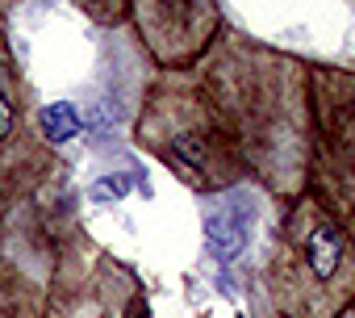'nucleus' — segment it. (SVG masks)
<instances>
[{"label": "nucleus", "instance_id": "f257e3e1", "mask_svg": "<svg viewBox=\"0 0 355 318\" xmlns=\"http://www.w3.org/2000/svg\"><path fill=\"white\" fill-rule=\"evenodd\" d=\"M193 76L234 138L247 176L280 201L301 197L313 138L309 67L284 51L222 30L193 63Z\"/></svg>", "mask_w": 355, "mask_h": 318}, {"label": "nucleus", "instance_id": "f03ea898", "mask_svg": "<svg viewBox=\"0 0 355 318\" xmlns=\"http://www.w3.org/2000/svg\"><path fill=\"white\" fill-rule=\"evenodd\" d=\"M280 318H343L355 306V239L313 197H293L263 268Z\"/></svg>", "mask_w": 355, "mask_h": 318}, {"label": "nucleus", "instance_id": "7ed1b4c3", "mask_svg": "<svg viewBox=\"0 0 355 318\" xmlns=\"http://www.w3.org/2000/svg\"><path fill=\"white\" fill-rule=\"evenodd\" d=\"M134 142L193 193H226L247 181L243 155L201 92L193 67L167 72L146 88Z\"/></svg>", "mask_w": 355, "mask_h": 318}, {"label": "nucleus", "instance_id": "20e7f679", "mask_svg": "<svg viewBox=\"0 0 355 318\" xmlns=\"http://www.w3.org/2000/svg\"><path fill=\"white\" fill-rule=\"evenodd\" d=\"M313 138H309V176L313 193L355 239V72L309 67Z\"/></svg>", "mask_w": 355, "mask_h": 318}, {"label": "nucleus", "instance_id": "39448f33", "mask_svg": "<svg viewBox=\"0 0 355 318\" xmlns=\"http://www.w3.org/2000/svg\"><path fill=\"white\" fill-rule=\"evenodd\" d=\"M55 172V155L34 122L30 88L0 22V218L26 206Z\"/></svg>", "mask_w": 355, "mask_h": 318}, {"label": "nucleus", "instance_id": "423d86ee", "mask_svg": "<svg viewBox=\"0 0 355 318\" xmlns=\"http://www.w3.org/2000/svg\"><path fill=\"white\" fill-rule=\"evenodd\" d=\"M46 318H146V301L130 268L88 239H76L55 260Z\"/></svg>", "mask_w": 355, "mask_h": 318}, {"label": "nucleus", "instance_id": "0eeeda50", "mask_svg": "<svg viewBox=\"0 0 355 318\" xmlns=\"http://www.w3.org/2000/svg\"><path fill=\"white\" fill-rule=\"evenodd\" d=\"M130 22L146 55L167 72L193 67L222 34L218 0H130Z\"/></svg>", "mask_w": 355, "mask_h": 318}, {"label": "nucleus", "instance_id": "6e6552de", "mask_svg": "<svg viewBox=\"0 0 355 318\" xmlns=\"http://www.w3.org/2000/svg\"><path fill=\"white\" fill-rule=\"evenodd\" d=\"M0 318H46V289L17 260H0Z\"/></svg>", "mask_w": 355, "mask_h": 318}, {"label": "nucleus", "instance_id": "1a4fd4ad", "mask_svg": "<svg viewBox=\"0 0 355 318\" xmlns=\"http://www.w3.org/2000/svg\"><path fill=\"white\" fill-rule=\"evenodd\" d=\"M71 5L101 30H117L130 22V0H71Z\"/></svg>", "mask_w": 355, "mask_h": 318}, {"label": "nucleus", "instance_id": "9d476101", "mask_svg": "<svg viewBox=\"0 0 355 318\" xmlns=\"http://www.w3.org/2000/svg\"><path fill=\"white\" fill-rule=\"evenodd\" d=\"M17 5V0H0V13H5V9H13Z\"/></svg>", "mask_w": 355, "mask_h": 318}, {"label": "nucleus", "instance_id": "9b49d317", "mask_svg": "<svg viewBox=\"0 0 355 318\" xmlns=\"http://www.w3.org/2000/svg\"><path fill=\"white\" fill-rule=\"evenodd\" d=\"M343 318H355V310H347V314H343Z\"/></svg>", "mask_w": 355, "mask_h": 318}]
</instances>
